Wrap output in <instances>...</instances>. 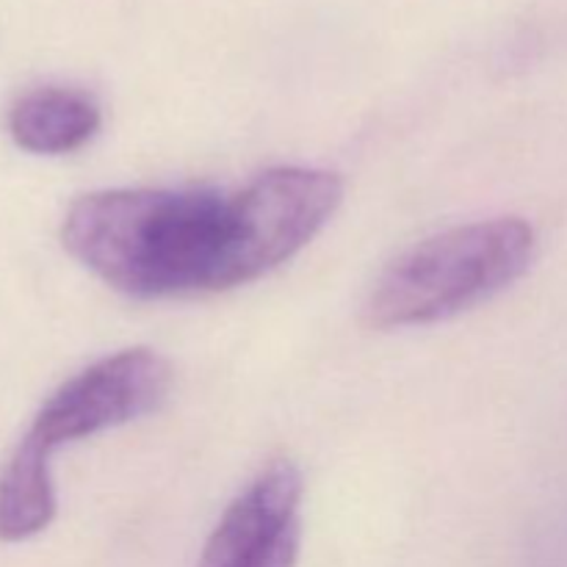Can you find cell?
<instances>
[{"instance_id":"obj_1","label":"cell","mask_w":567,"mask_h":567,"mask_svg":"<svg viewBox=\"0 0 567 567\" xmlns=\"http://www.w3.org/2000/svg\"><path fill=\"white\" fill-rule=\"evenodd\" d=\"M66 252L133 299L230 291L252 282L238 194L109 188L78 197L61 225Z\"/></svg>"},{"instance_id":"obj_2","label":"cell","mask_w":567,"mask_h":567,"mask_svg":"<svg viewBox=\"0 0 567 567\" xmlns=\"http://www.w3.org/2000/svg\"><path fill=\"white\" fill-rule=\"evenodd\" d=\"M535 230L518 216L452 227L399 255L363 305L371 330L454 319L513 286L535 258Z\"/></svg>"},{"instance_id":"obj_3","label":"cell","mask_w":567,"mask_h":567,"mask_svg":"<svg viewBox=\"0 0 567 567\" xmlns=\"http://www.w3.org/2000/svg\"><path fill=\"white\" fill-rule=\"evenodd\" d=\"M169 385L172 365L158 352H116L66 380L42 404L25 441L53 457L64 443L83 441L153 413L166 399Z\"/></svg>"},{"instance_id":"obj_4","label":"cell","mask_w":567,"mask_h":567,"mask_svg":"<svg viewBox=\"0 0 567 567\" xmlns=\"http://www.w3.org/2000/svg\"><path fill=\"white\" fill-rule=\"evenodd\" d=\"M302 493L297 465H266L225 509L197 567H297Z\"/></svg>"},{"instance_id":"obj_5","label":"cell","mask_w":567,"mask_h":567,"mask_svg":"<svg viewBox=\"0 0 567 567\" xmlns=\"http://www.w3.org/2000/svg\"><path fill=\"white\" fill-rule=\"evenodd\" d=\"M103 125L97 100L83 89L39 86L9 109V136L33 155H66L92 142Z\"/></svg>"},{"instance_id":"obj_6","label":"cell","mask_w":567,"mask_h":567,"mask_svg":"<svg viewBox=\"0 0 567 567\" xmlns=\"http://www.w3.org/2000/svg\"><path fill=\"white\" fill-rule=\"evenodd\" d=\"M53 518L55 487L50 454L22 437L0 474V540H28L48 529Z\"/></svg>"}]
</instances>
